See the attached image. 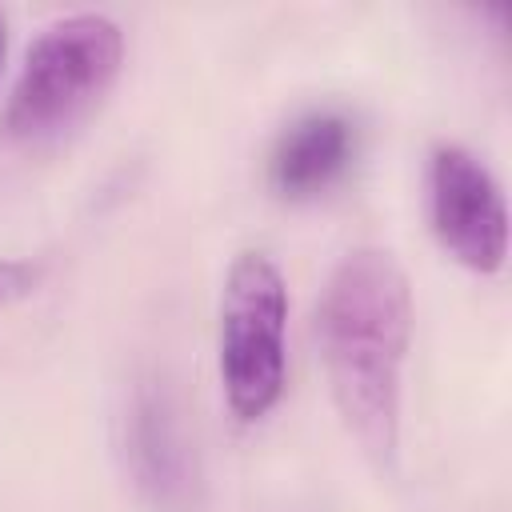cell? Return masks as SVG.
Segmentation results:
<instances>
[{"instance_id":"obj_5","label":"cell","mask_w":512,"mask_h":512,"mask_svg":"<svg viewBox=\"0 0 512 512\" xmlns=\"http://www.w3.org/2000/svg\"><path fill=\"white\" fill-rule=\"evenodd\" d=\"M120 456L136 496L156 512H188L196 500V448L164 380L144 376L120 412Z\"/></svg>"},{"instance_id":"obj_2","label":"cell","mask_w":512,"mask_h":512,"mask_svg":"<svg viewBox=\"0 0 512 512\" xmlns=\"http://www.w3.org/2000/svg\"><path fill=\"white\" fill-rule=\"evenodd\" d=\"M124 64V32L104 12H72L40 28L0 112L4 136L44 144L84 120Z\"/></svg>"},{"instance_id":"obj_4","label":"cell","mask_w":512,"mask_h":512,"mask_svg":"<svg viewBox=\"0 0 512 512\" xmlns=\"http://www.w3.org/2000/svg\"><path fill=\"white\" fill-rule=\"evenodd\" d=\"M428 220L440 248L472 268L500 272L508 256V208L496 176L460 144L432 148L428 160Z\"/></svg>"},{"instance_id":"obj_6","label":"cell","mask_w":512,"mask_h":512,"mask_svg":"<svg viewBox=\"0 0 512 512\" xmlns=\"http://www.w3.org/2000/svg\"><path fill=\"white\" fill-rule=\"evenodd\" d=\"M356 156V120L340 108L296 116L268 152V180L280 196L304 200L332 188Z\"/></svg>"},{"instance_id":"obj_7","label":"cell","mask_w":512,"mask_h":512,"mask_svg":"<svg viewBox=\"0 0 512 512\" xmlns=\"http://www.w3.org/2000/svg\"><path fill=\"white\" fill-rule=\"evenodd\" d=\"M44 268L36 260H24V256H0V308L4 304H16L24 296L36 292Z\"/></svg>"},{"instance_id":"obj_8","label":"cell","mask_w":512,"mask_h":512,"mask_svg":"<svg viewBox=\"0 0 512 512\" xmlns=\"http://www.w3.org/2000/svg\"><path fill=\"white\" fill-rule=\"evenodd\" d=\"M0 64H4V20H0Z\"/></svg>"},{"instance_id":"obj_3","label":"cell","mask_w":512,"mask_h":512,"mask_svg":"<svg viewBox=\"0 0 512 512\" xmlns=\"http://www.w3.org/2000/svg\"><path fill=\"white\" fill-rule=\"evenodd\" d=\"M220 384L236 420L276 408L288 376V284L272 256L240 252L220 288Z\"/></svg>"},{"instance_id":"obj_1","label":"cell","mask_w":512,"mask_h":512,"mask_svg":"<svg viewBox=\"0 0 512 512\" xmlns=\"http://www.w3.org/2000/svg\"><path fill=\"white\" fill-rule=\"evenodd\" d=\"M412 284L384 248L344 252L320 292L316 340L332 404L380 468L400 452L404 364L412 348Z\"/></svg>"}]
</instances>
